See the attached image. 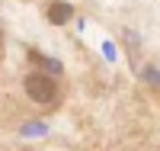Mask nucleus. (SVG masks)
I'll return each mask as SVG.
<instances>
[{"mask_svg":"<svg viewBox=\"0 0 160 151\" xmlns=\"http://www.w3.org/2000/svg\"><path fill=\"white\" fill-rule=\"evenodd\" d=\"M74 16V7L71 3H64V0H55V3L48 7V19L55 23V26H61V23H68Z\"/></svg>","mask_w":160,"mask_h":151,"instance_id":"2","label":"nucleus"},{"mask_svg":"<svg viewBox=\"0 0 160 151\" xmlns=\"http://www.w3.org/2000/svg\"><path fill=\"white\" fill-rule=\"evenodd\" d=\"M22 84H26L29 100H35V103H55L58 100V84L48 74H29Z\"/></svg>","mask_w":160,"mask_h":151,"instance_id":"1","label":"nucleus"}]
</instances>
